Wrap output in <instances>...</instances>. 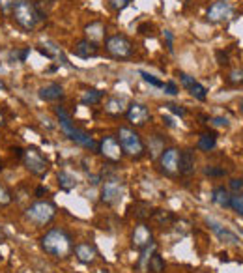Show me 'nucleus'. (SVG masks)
I'll use <instances>...</instances> for the list:
<instances>
[{
    "label": "nucleus",
    "mask_w": 243,
    "mask_h": 273,
    "mask_svg": "<svg viewBox=\"0 0 243 273\" xmlns=\"http://www.w3.org/2000/svg\"><path fill=\"white\" fill-rule=\"evenodd\" d=\"M40 244H41V249L45 251V255L52 256V258H58V260L70 258L71 253H73V247H75L70 232L60 227L49 228L41 236Z\"/></svg>",
    "instance_id": "obj_1"
},
{
    "label": "nucleus",
    "mask_w": 243,
    "mask_h": 273,
    "mask_svg": "<svg viewBox=\"0 0 243 273\" xmlns=\"http://www.w3.org/2000/svg\"><path fill=\"white\" fill-rule=\"evenodd\" d=\"M12 17L26 32H32L45 19L34 0H15L12 10Z\"/></svg>",
    "instance_id": "obj_2"
},
{
    "label": "nucleus",
    "mask_w": 243,
    "mask_h": 273,
    "mask_svg": "<svg viewBox=\"0 0 243 273\" xmlns=\"http://www.w3.org/2000/svg\"><path fill=\"white\" fill-rule=\"evenodd\" d=\"M54 112H56V116H58L60 129L64 131V135L68 137V139L73 140V142H77V144L82 146V148H86V150L98 151L99 144L94 140V137H92V135H88L86 131H82V129L75 128V124L71 122V116L66 112V109H62V107H56V109H54Z\"/></svg>",
    "instance_id": "obj_3"
},
{
    "label": "nucleus",
    "mask_w": 243,
    "mask_h": 273,
    "mask_svg": "<svg viewBox=\"0 0 243 273\" xmlns=\"http://www.w3.org/2000/svg\"><path fill=\"white\" fill-rule=\"evenodd\" d=\"M56 217V206L51 200H38V202L30 204L26 211H24V219L36 227H47L51 225Z\"/></svg>",
    "instance_id": "obj_4"
},
{
    "label": "nucleus",
    "mask_w": 243,
    "mask_h": 273,
    "mask_svg": "<svg viewBox=\"0 0 243 273\" xmlns=\"http://www.w3.org/2000/svg\"><path fill=\"white\" fill-rule=\"evenodd\" d=\"M118 142L122 146V151L124 154H128L131 159H140V157L146 154V146H144V140L140 137L135 129L131 128H120L118 129Z\"/></svg>",
    "instance_id": "obj_5"
},
{
    "label": "nucleus",
    "mask_w": 243,
    "mask_h": 273,
    "mask_svg": "<svg viewBox=\"0 0 243 273\" xmlns=\"http://www.w3.org/2000/svg\"><path fill=\"white\" fill-rule=\"evenodd\" d=\"M105 49L112 58L116 60H128L133 56V43L128 36L124 34H114L107 38L105 41Z\"/></svg>",
    "instance_id": "obj_6"
},
{
    "label": "nucleus",
    "mask_w": 243,
    "mask_h": 273,
    "mask_svg": "<svg viewBox=\"0 0 243 273\" xmlns=\"http://www.w3.org/2000/svg\"><path fill=\"white\" fill-rule=\"evenodd\" d=\"M23 163L26 170H28L30 174L38 176V178H43V176L49 172V161L45 159V156L41 154L36 146H30L26 150L23 151Z\"/></svg>",
    "instance_id": "obj_7"
},
{
    "label": "nucleus",
    "mask_w": 243,
    "mask_h": 273,
    "mask_svg": "<svg viewBox=\"0 0 243 273\" xmlns=\"http://www.w3.org/2000/svg\"><path fill=\"white\" fill-rule=\"evenodd\" d=\"M124 197V181L118 176H107L101 187V200L109 206H116Z\"/></svg>",
    "instance_id": "obj_8"
},
{
    "label": "nucleus",
    "mask_w": 243,
    "mask_h": 273,
    "mask_svg": "<svg viewBox=\"0 0 243 273\" xmlns=\"http://www.w3.org/2000/svg\"><path fill=\"white\" fill-rule=\"evenodd\" d=\"M126 116H128L131 126H135V128H142V126H146V122L150 120V109H148L144 103L133 101V103L128 105Z\"/></svg>",
    "instance_id": "obj_9"
},
{
    "label": "nucleus",
    "mask_w": 243,
    "mask_h": 273,
    "mask_svg": "<svg viewBox=\"0 0 243 273\" xmlns=\"http://www.w3.org/2000/svg\"><path fill=\"white\" fill-rule=\"evenodd\" d=\"M98 151L105 157V159H109V161H112V163L120 161L122 156H124L120 142H118V139H116V137H112V135H107V137H105V139L99 142Z\"/></svg>",
    "instance_id": "obj_10"
},
{
    "label": "nucleus",
    "mask_w": 243,
    "mask_h": 273,
    "mask_svg": "<svg viewBox=\"0 0 243 273\" xmlns=\"http://www.w3.org/2000/svg\"><path fill=\"white\" fill-rule=\"evenodd\" d=\"M159 165H161V172L167 176L178 174V165H179V150L176 148H167L161 151L159 156Z\"/></svg>",
    "instance_id": "obj_11"
},
{
    "label": "nucleus",
    "mask_w": 243,
    "mask_h": 273,
    "mask_svg": "<svg viewBox=\"0 0 243 273\" xmlns=\"http://www.w3.org/2000/svg\"><path fill=\"white\" fill-rule=\"evenodd\" d=\"M178 77H179L181 86L186 88L187 92L191 94L195 99H198V101H204V99L208 98V90H206V86H202V84H200V82H198L195 77L187 75V73H184V71H179Z\"/></svg>",
    "instance_id": "obj_12"
},
{
    "label": "nucleus",
    "mask_w": 243,
    "mask_h": 273,
    "mask_svg": "<svg viewBox=\"0 0 243 273\" xmlns=\"http://www.w3.org/2000/svg\"><path fill=\"white\" fill-rule=\"evenodd\" d=\"M230 13H232L230 4H228L226 0H217V2H214V4L208 8L206 19H208L209 23H221V21H225V19L230 17Z\"/></svg>",
    "instance_id": "obj_13"
},
{
    "label": "nucleus",
    "mask_w": 243,
    "mask_h": 273,
    "mask_svg": "<svg viewBox=\"0 0 243 273\" xmlns=\"http://www.w3.org/2000/svg\"><path fill=\"white\" fill-rule=\"evenodd\" d=\"M38 96H40V99L47 101V103H56L60 99H64L66 92L62 84H58V82H47L45 86L40 88Z\"/></svg>",
    "instance_id": "obj_14"
},
{
    "label": "nucleus",
    "mask_w": 243,
    "mask_h": 273,
    "mask_svg": "<svg viewBox=\"0 0 243 273\" xmlns=\"http://www.w3.org/2000/svg\"><path fill=\"white\" fill-rule=\"evenodd\" d=\"M73 253H75L77 260L82 262V264H94L99 256L96 245H92V244H77L75 247H73Z\"/></svg>",
    "instance_id": "obj_15"
},
{
    "label": "nucleus",
    "mask_w": 243,
    "mask_h": 273,
    "mask_svg": "<svg viewBox=\"0 0 243 273\" xmlns=\"http://www.w3.org/2000/svg\"><path fill=\"white\" fill-rule=\"evenodd\" d=\"M154 241V236H151V230L148 225L144 223H140L135 227V232H133V245L137 249H144L146 245H150Z\"/></svg>",
    "instance_id": "obj_16"
},
{
    "label": "nucleus",
    "mask_w": 243,
    "mask_h": 273,
    "mask_svg": "<svg viewBox=\"0 0 243 273\" xmlns=\"http://www.w3.org/2000/svg\"><path fill=\"white\" fill-rule=\"evenodd\" d=\"M206 225H208V227L214 230L215 236H217L219 239H223V241H228V244H239V238H237L236 234L230 232L228 228H225L223 225H219L217 221H214V219L206 217Z\"/></svg>",
    "instance_id": "obj_17"
},
{
    "label": "nucleus",
    "mask_w": 243,
    "mask_h": 273,
    "mask_svg": "<svg viewBox=\"0 0 243 273\" xmlns=\"http://www.w3.org/2000/svg\"><path fill=\"white\" fill-rule=\"evenodd\" d=\"M73 52H75V56L86 60V58L98 56L99 49H98V43H94V41H90V40H81L73 47Z\"/></svg>",
    "instance_id": "obj_18"
},
{
    "label": "nucleus",
    "mask_w": 243,
    "mask_h": 273,
    "mask_svg": "<svg viewBox=\"0 0 243 273\" xmlns=\"http://www.w3.org/2000/svg\"><path fill=\"white\" fill-rule=\"evenodd\" d=\"M195 154L191 150H184L179 151V165H178V172L184 176H191L195 172Z\"/></svg>",
    "instance_id": "obj_19"
},
{
    "label": "nucleus",
    "mask_w": 243,
    "mask_h": 273,
    "mask_svg": "<svg viewBox=\"0 0 243 273\" xmlns=\"http://www.w3.org/2000/svg\"><path fill=\"white\" fill-rule=\"evenodd\" d=\"M126 111H128V103H126V99L120 98V96H112V98H109L107 103H105V112H107V114L120 116V114H126Z\"/></svg>",
    "instance_id": "obj_20"
},
{
    "label": "nucleus",
    "mask_w": 243,
    "mask_h": 273,
    "mask_svg": "<svg viewBox=\"0 0 243 273\" xmlns=\"http://www.w3.org/2000/svg\"><path fill=\"white\" fill-rule=\"evenodd\" d=\"M84 34H86V40L99 43V41L105 40V24L101 21H92L90 24L84 26Z\"/></svg>",
    "instance_id": "obj_21"
},
{
    "label": "nucleus",
    "mask_w": 243,
    "mask_h": 273,
    "mask_svg": "<svg viewBox=\"0 0 243 273\" xmlns=\"http://www.w3.org/2000/svg\"><path fill=\"white\" fill-rule=\"evenodd\" d=\"M230 198H232L230 193L225 187H215L214 191H211V200L217 206H221V208H230Z\"/></svg>",
    "instance_id": "obj_22"
},
{
    "label": "nucleus",
    "mask_w": 243,
    "mask_h": 273,
    "mask_svg": "<svg viewBox=\"0 0 243 273\" xmlns=\"http://www.w3.org/2000/svg\"><path fill=\"white\" fill-rule=\"evenodd\" d=\"M101 99H103V92H101V90H98V88H88V90L82 92L81 103L90 107V105H98Z\"/></svg>",
    "instance_id": "obj_23"
},
{
    "label": "nucleus",
    "mask_w": 243,
    "mask_h": 273,
    "mask_svg": "<svg viewBox=\"0 0 243 273\" xmlns=\"http://www.w3.org/2000/svg\"><path fill=\"white\" fill-rule=\"evenodd\" d=\"M58 186L64 191H71V189L77 187V178L71 172H68V170H60L58 172Z\"/></svg>",
    "instance_id": "obj_24"
},
{
    "label": "nucleus",
    "mask_w": 243,
    "mask_h": 273,
    "mask_svg": "<svg viewBox=\"0 0 243 273\" xmlns=\"http://www.w3.org/2000/svg\"><path fill=\"white\" fill-rule=\"evenodd\" d=\"M215 144H217V139H215V135H209V133H204L198 137V150L202 151H209L214 150Z\"/></svg>",
    "instance_id": "obj_25"
},
{
    "label": "nucleus",
    "mask_w": 243,
    "mask_h": 273,
    "mask_svg": "<svg viewBox=\"0 0 243 273\" xmlns=\"http://www.w3.org/2000/svg\"><path fill=\"white\" fill-rule=\"evenodd\" d=\"M146 269L150 273H163L165 271V260H163L157 253H154V255L150 256V262H148V267H146Z\"/></svg>",
    "instance_id": "obj_26"
},
{
    "label": "nucleus",
    "mask_w": 243,
    "mask_h": 273,
    "mask_svg": "<svg viewBox=\"0 0 243 273\" xmlns=\"http://www.w3.org/2000/svg\"><path fill=\"white\" fill-rule=\"evenodd\" d=\"M156 253V244L151 241L150 245H146L144 249H142V256H140V260H139V266L142 267V269H146L148 267V262H150V256Z\"/></svg>",
    "instance_id": "obj_27"
},
{
    "label": "nucleus",
    "mask_w": 243,
    "mask_h": 273,
    "mask_svg": "<svg viewBox=\"0 0 243 273\" xmlns=\"http://www.w3.org/2000/svg\"><path fill=\"white\" fill-rule=\"evenodd\" d=\"M165 150V144H163V139L159 137V135H154V137H150V156L151 157H157V154L159 151Z\"/></svg>",
    "instance_id": "obj_28"
},
{
    "label": "nucleus",
    "mask_w": 243,
    "mask_h": 273,
    "mask_svg": "<svg viewBox=\"0 0 243 273\" xmlns=\"http://www.w3.org/2000/svg\"><path fill=\"white\" fill-rule=\"evenodd\" d=\"M230 208L234 209L237 215H243V191L236 193V195L230 198Z\"/></svg>",
    "instance_id": "obj_29"
},
{
    "label": "nucleus",
    "mask_w": 243,
    "mask_h": 273,
    "mask_svg": "<svg viewBox=\"0 0 243 273\" xmlns=\"http://www.w3.org/2000/svg\"><path fill=\"white\" fill-rule=\"evenodd\" d=\"M140 77H142V79H144L148 84H151V86H156V88H163V86H165V82H163L161 79H157L156 75H151V73H148V71L140 70Z\"/></svg>",
    "instance_id": "obj_30"
},
{
    "label": "nucleus",
    "mask_w": 243,
    "mask_h": 273,
    "mask_svg": "<svg viewBox=\"0 0 243 273\" xmlns=\"http://www.w3.org/2000/svg\"><path fill=\"white\" fill-rule=\"evenodd\" d=\"M13 200L12 193L8 191V187H4L0 184V208H4V206H10Z\"/></svg>",
    "instance_id": "obj_31"
},
{
    "label": "nucleus",
    "mask_w": 243,
    "mask_h": 273,
    "mask_svg": "<svg viewBox=\"0 0 243 273\" xmlns=\"http://www.w3.org/2000/svg\"><path fill=\"white\" fill-rule=\"evenodd\" d=\"M131 4V0H109V6L114 10V12H122Z\"/></svg>",
    "instance_id": "obj_32"
},
{
    "label": "nucleus",
    "mask_w": 243,
    "mask_h": 273,
    "mask_svg": "<svg viewBox=\"0 0 243 273\" xmlns=\"http://www.w3.org/2000/svg\"><path fill=\"white\" fill-rule=\"evenodd\" d=\"M228 82L230 84H241L243 82V70H234L228 75Z\"/></svg>",
    "instance_id": "obj_33"
},
{
    "label": "nucleus",
    "mask_w": 243,
    "mask_h": 273,
    "mask_svg": "<svg viewBox=\"0 0 243 273\" xmlns=\"http://www.w3.org/2000/svg\"><path fill=\"white\" fill-rule=\"evenodd\" d=\"M28 54H30V49H21V51H13L10 56H12V58H15L17 62H24Z\"/></svg>",
    "instance_id": "obj_34"
},
{
    "label": "nucleus",
    "mask_w": 243,
    "mask_h": 273,
    "mask_svg": "<svg viewBox=\"0 0 243 273\" xmlns=\"http://www.w3.org/2000/svg\"><path fill=\"white\" fill-rule=\"evenodd\" d=\"M163 90H165V94H168V96H176V94H178V86H176V82H174V81L165 82Z\"/></svg>",
    "instance_id": "obj_35"
},
{
    "label": "nucleus",
    "mask_w": 243,
    "mask_h": 273,
    "mask_svg": "<svg viewBox=\"0 0 243 273\" xmlns=\"http://www.w3.org/2000/svg\"><path fill=\"white\" fill-rule=\"evenodd\" d=\"M230 189L236 193H241L243 191V180L241 178H232L230 180Z\"/></svg>",
    "instance_id": "obj_36"
},
{
    "label": "nucleus",
    "mask_w": 243,
    "mask_h": 273,
    "mask_svg": "<svg viewBox=\"0 0 243 273\" xmlns=\"http://www.w3.org/2000/svg\"><path fill=\"white\" fill-rule=\"evenodd\" d=\"M13 4H15V0H0V10L4 13H12Z\"/></svg>",
    "instance_id": "obj_37"
},
{
    "label": "nucleus",
    "mask_w": 243,
    "mask_h": 273,
    "mask_svg": "<svg viewBox=\"0 0 243 273\" xmlns=\"http://www.w3.org/2000/svg\"><path fill=\"white\" fill-rule=\"evenodd\" d=\"M211 126H215V128H228V118H223V116L211 118Z\"/></svg>",
    "instance_id": "obj_38"
},
{
    "label": "nucleus",
    "mask_w": 243,
    "mask_h": 273,
    "mask_svg": "<svg viewBox=\"0 0 243 273\" xmlns=\"http://www.w3.org/2000/svg\"><path fill=\"white\" fill-rule=\"evenodd\" d=\"M204 174L206 176H225L226 172L223 169H215V167H206L204 169Z\"/></svg>",
    "instance_id": "obj_39"
},
{
    "label": "nucleus",
    "mask_w": 243,
    "mask_h": 273,
    "mask_svg": "<svg viewBox=\"0 0 243 273\" xmlns=\"http://www.w3.org/2000/svg\"><path fill=\"white\" fill-rule=\"evenodd\" d=\"M168 111L174 112V114H179V116H186V109H181V107H178V105H174V103H168L165 105Z\"/></svg>",
    "instance_id": "obj_40"
},
{
    "label": "nucleus",
    "mask_w": 243,
    "mask_h": 273,
    "mask_svg": "<svg viewBox=\"0 0 243 273\" xmlns=\"http://www.w3.org/2000/svg\"><path fill=\"white\" fill-rule=\"evenodd\" d=\"M165 38H167V47H168V51L172 52V34H170V30H165Z\"/></svg>",
    "instance_id": "obj_41"
},
{
    "label": "nucleus",
    "mask_w": 243,
    "mask_h": 273,
    "mask_svg": "<svg viewBox=\"0 0 243 273\" xmlns=\"http://www.w3.org/2000/svg\"><path fill=\"white\" fill-rule=\"evenodd\" d=\"M163 120H165V124H167L168 128H174V126H176V124L172 122V118H170V116H163Z\"/></svg>",
    "instance_id": "obj_42"
},
{
    "label": "nucleus",
    "mask_w": 243,
    "mask_h": 273,
    "mask_svg": "<svg viewBox=\"0 0 243 273\" xmlns=\"http://www.w3.org/2000/svg\"><path fill=\"white\" fill-rule=\"evenodd\" d=\"M0 90H6V84H4V81L0 79Z\"/></svg>",
    "instance_id": "obj_43"
},
{
    "label": "nucleus",
    "mask_w": 243,
    "mask_h": 273,
    "mask_svg": "<svg viewBox=\"0 0 243 273\" xmlns=\"http://www.w3.org/2000/svg\"><path fill=\"white\" fill-rule=\"evenodd\" d=\"M0 239H4V228H2V225H0Z\"/></svg>",
    "instance_id": "obj_44"
},
{
    "label": "nucleus",
    "mask_w": 243,
    "mask_h": 273,
    "mask_svg": "<svg viewBox=\"0 0 243 273\" xmlns=\"http://www.w3.org/2000/svg\"><path fill=\"white\" fill-rule=\"evenodd\" d=\"M0 126H4V114L0 112Z\"/></svg>",
    "instance_id": "obj_45"
},
{
    "label": "nucleus",
    "mask_w": 243,
    "mask_h": 273,
    "mask_svg": "<svg viewBox=\"0 0 243 273\" xmlns=\"http://www.w3.org/2000/svg\"><path fill=\"white\" fill-rule=\"evenodd\" d=\"M239 109H241V112H243V99H241V103H239Z\"/></svg>",
    "instance_id": "obj_46"
},
{
    "label": "nucleus",
    "mask_w": 243,
    "mask_h": 273,
    "mask_svg": "<svg viewBox=\"0 0 243 273\" xmlns=\"http://www.w3.org/2000/svg\"><path fill=\"white\" fill-rule=\"evenodd\" d=\"M0 170H2V161H0Z\"/></svg>",
    "instance_id": "obj_47"
},
{
    "label": "nucleus",
    "mask_w": 243,
    "mask_h": 273,
    "mask_svg": "<svg viewBox=\"0 0 243 273\" xmlns=\"http://www.w3.org/2000/svg\"><path fill=\"white\" fill-rule=\"evenodd\" d=\"M241 236H243V230H241Z\"/></svg>",
    "instance_id": "obj_48"
}]
</instances>
